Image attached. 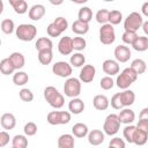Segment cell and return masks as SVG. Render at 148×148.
I'll list each match as a JSON object with an SVG mask.
<instances>
[{
    "mask_svg": "<svg viewBox=\"0 0 148 148\" xmlns=\"http://www.w3.org/2000/svg\"><path fill=\"white\" fill-rule=\"evenodd\" d=\"M92 104H94V108L96 110H99V111H104L109 108L110 105V101L108 99V97L105 95H96L92 99Z\"/></svg>",
    "mask_w": 148,
    "mask_h": 148,
    "instance_id": "16",
    "label": "cell"
},
{
    "mask_svg": "<svg viewBox=\"0 0 148 148\" xmlns=\"http://www.w3.org/2000/svg\"><path fill=\"white\" fill-rule=\"evenodd\" d=\"M120 98L123 106H131L135 101V94L131 89H126L120 92Z\"/></svg>",
    "mask_w": 148,
    "mask_h": 148,
    "instance_id": "22",
    "label": "cell"
},
{
    "mask_svg": "<svg viewBox=\"0 0 148 148\" xmlns=\"http://www.w3.org/2000/svg\"><path fill=\"white\" fill-rule=\"evenodd\" d=\"M9 142V134L6 131L0 132V147H5Z\"/></svg>",
    "mask_w": 148,
    "mask_h": 148,
    "instance_id": "49",
    "label": "cell"
},
{
    "mask_svg": "<svg viewBox=\"0 0 148 148\" xmlns=\"http://www.w3.org/2000/svg\"><path fill=\"white\" fill-rule=\"evenodd\" d=\"M73 50V38H71L69 36L61 37L58 43V51L62 56H68L72 53Z\"/></svg>",
    "mask_w": 148,
    "mask_h": 148,
    "instance_id": "10",
    "label": "cell"
},
{
    "mask_svg": "<svg viewBox=\"0 0 148 148\" xmlns=\"http://www.w3.org/2000/svg\"><path fill=\"white\" fill-rule=\"evenodd\" d=\"M139 119L148 120V108H143L139 113Z\"/></svg>",
    "mask_w": 148,
    "mask_h": 148,
    "instance_id": "51",
    "label": "cell"
},
{
    "mask_svg": "<svg viewBox=\"0 0 148 148\" xmlns=\"http://www.w3.org/2000/svg\"><path fill=\"white\" fill-rule=\"evenodd\" d=\"M29 81V76L25 72L22 71H17L14 75H13V82L16 86H24L25 83H28Z\"/></svg>",
    "mask_w": 148,
    "mask_h": 148,
    "instance_id": "30",
    "label": "cell"
},
{
    "mask_svg": "<svg viewBox=\"0 0 148 148\" xmlns=\"http://www.w3.org/2000/svg\"><path fill=\"white\" fill-rule=\"evenodd\" d=\"M12 148H15V147H12Z\"/></svg>",
    "mask_w": 148,
    "mask_h": 148,
    "instance_id": "55",
    "label": "cell"
},
{
    "mask_svg": "<svg viewBox=\"0 0 148 148\" xmlns=\"http://www.w3.org/2000/svg\"><path fill=\"white\" fill-rule=\"evenodd\" d=\"M9 60L12 61V64L14 65L15 69H21L24 64H25V59H24V56L20 52H13L10 56H9Z\"/></svg>",
    "mask_w": 148,
    "mask_h": 148,
    "instance_id": "24",
    "label": "cell"
},
{
    "mask_svg": "<svg viewBox=\"0 0 148 148\" xmlns=\"http://www.w3.org/2000/svg\"><path fill=\"white\" fill-rule=\"evenodd\" d=\"M36 50L39 51H44V50H52L53 47V43L49 37H40L37 39L36 44H35Z\"/></svg>",
    "mask_w": 148,
    "mask_h": 148,
    "instance_id": "25",
    "label": "cell"
},
{
    "mask_svg": "<svg viewBox=\"0 0 148 148\" xmlns=\"http://www.w3.org/2000/svg\"><path fill=\"white\" fill-rule=\"evenodd\" d=\"M72 133H73V135L75 138H84L86 135L89 134L88 126L86 124H83V123H76L72 127Z\"/></svg>",
    "mask_w": 148,
    "mask_h": 148,
    "instance_id": "21",
    "label": "cell"
},
{
    "mask_svg": "<svg viewBox=\"0 0 148 148\" xmlns=\"http://www.w3.org/2000/svg\"><path fill=\"white\" fill-rule=\"evenodd\" d=\"M88 141L92 146H99L104 142V133L101 130H92L88 134Z\"/></svg>",
    "mask_w": 148,
    "mask_h": 148,
    "instance_id": "17",
    "label": "cell"
},
{
    "mask_svg": "<svg viewBox=\"0 0 148 148\" xmlns=\"http://www.w3.org/2000/svg\"><path fill=\"white\" fill-rule=\"evenodd\" d=\"M23 131H24V134L28 135V136H32L37 133V125L34 123V121H28L24 127H23Z\"/></svg>",
    "mask_w": 148,
    "mask_h": 148,
    "instance_id": "42",
    "label": "cell"
},
{
    "mask_svg": "<svg viewBox=\"0 0 148 148\" xmlns=\"http://www.w3.org/2000/svg\"><path fill=\"white\" fill-rule=\"evenodd\" d=\"M68 110L73 114H80L84 110V103L81 98H72L68 103Z\"/></svg>",
    "mask_w": 148,
    "mask_h": 148,
    "instance_id": "18",
    "label": "cell"
},
{
    "mask_svg": "<svg viewBox=\"0 0 148 148\" xmlns=\"http://www.w3.org/2000/svg\"><path fill=\"white\" fill-rule=\"evenodd\" d=\"M138 37H139V36H138V34H136L135 31H124V34H123V36H121V39H123V42H124L125 44L132 45V44L136 40Z\"/></svg>",
    "mask_w": 148,
    "mask_h": 148,
    "instance_id": "40",
    "label": "cell"
},
{
    "mask_svg": "<svg viewBox=\"0 0 148 148\" xmlns=\"http://www.w3.org/2000/svg\"><path fill=\"white\" fill-rule=\"evenodd\" d=\"M96 74V69L92 65H84L80 71V81L83 83H89L94 80Z\"/></svg>",
    "mask_w": 148,
    "mask_h": 148,
    "instance_id": "12",
    "label": "cell"
},
{
    "mask_svg": "<svg viewBox=\"0 0 148 148\" xmlns=\"http://www.w3.org/2000/svg\"><path fill=\"white\" fill-rule=\"evenodd\" d=\"M9 5L17 14H24L28 12V3L24 0H9Z\"/></svg>",
    "mask_w": 148,
    "mask_h": 148,
    "instance_id": "26",
    "label": "cell"
},
{
    "mask_svg": "<svg viewBox=\"0 0 148 148\" xmlns=\"http://www.w3.org/2000/svg\"><path fill=\"white\" fill-rule=\"evenodd\" d=\"M0 123L3 130H13L16 126V118L13 113H3L0 118Z\"/></svg>",
    "mask_w": 148,
    "mask_h": 148,
    "instance_id": "15",
    "label": "cell"
},
{
    "mask_svg": "<svg viewBox=\"0 0 148 148\" xmlns=\"http://www.w3.org/2000/svg\"><path fill=\"white\" fill-rule=\"evenodd\" d=\"M113 54L118 62H126L131 58V50H130V47H127L125 45H118V46H116Z\"/></svg>",
    "mask_w": 148,
    "mask_h": 148,
    "instance_id": "11",
    "label": "cell"
},
{
    "mask_svg": "<svg viewBox=\"0 0 148 148\" xmlns=\"http://www.w3.org/2000/svg\"><path fill=\"white\" fill-rule=\"evenodd\" d=\"M135 131H136V126H134V125H127V126L124 128L123 135H124V138L126 139L127 142L133 143V138H134Z\"/></svg>",
    "mask_w": 148,
    "mask_h": 148,
    "instance_id": "37",
    "label": "cell"
},
{
    "mask_svg": "<svg viewBox=\"0 0 148 148\" xmlns=\"http://www.w3.org/2000/svg\"><path fill=\"white\" fill-rule=\"evenodd\" d=\"M72 31L76 35H86L89 31V24L84 23L80 20H76L72 24Z\"/></svg>",
    "mask_w": 148,
    "mask_h": 148,
    "instance_id": "23",
    "label": "cell"
},
{
    "mask_svg": "<svg viewBox=\"0 0 148 148\" xmlns=\"http://www.w3.org/2000/svg\"><path fill=\"white\" fill-rule=\"evenodd\" d=\"M111 106L113 108V109H116V110H120V109H123L124 106H123V103H121V98H120V92H117V94H114L113 96H112V98H111Z\"/></svg>",
    "mask_w": 148,
    "mask_h": 148,
    "instance_id": "46",
    "label": "cell"
},
{
    "mask_svg": "<svg viewBox=\"0 0 148 148\" xmlns=\"http://www.w3.org/2000/svg\"><path fill=\"white\" fill-rule=\"evenodd\" d=\"M132 47L138 52H143L148 50V37L146 36H139L136 40L132 44Z\"/></svg>",
    "mask_w": 148,
    "mask_h": 148,
    "instance_id": "27",
    "label": "cell"
},
{
    "mask_svg": "<svg viewBox=\"0 0 148 148\" xmlns=\"http://www.w3.org/2000/svg\"><path fill=\"white\" fill-rule=\"evenodd\" d=\"M109 146L113 147V148H125V142L120 138H113V139H111Z\"/></svg>",
    "mask_w": 148,
    "mask_h": 148,
    "instance_id": "48",
    "label": "cell"
},
{
    "mask_svg": "<svg viewBox=\"0 0 148 148\" xmlns=\"http://www.w3.org/2000/svg\"><path fill=\"white\" fill-rule=\"evenodd\" d=\"M118 118L120 120L121 124H126V125H131L134 120H135V113L133 110L131 109H124L119 112Z\"/></svg>",
    "mask_w": 148,
    "mask_h": 148,
    "instance_id": "19",
    "label": "cell"
},
{
    "mask_svg": "<svg viewBox=\"0 0 148 148\" xmlns=\"http://www.w3.org/2000/svg\"><path fill=\"white\" fill-rule=\"evenodd\" d=\"M46 120L50 125H65L71 121V113L67 111H51L47 113Z\"/></svg>",
    "mask_w": 148,
    "mask_h": 148,
    "instance_id": "7",
    "label": "cell"
},
{
    "mask_svg": "<svg viewBox=\"0 0 148 148\" xmlns=\"http://www.w3.org/2000/svg\"><path fill=\"white\" fill-rule=\"evenodd\" d=\"M14 28H15V25H14V21H13V20H10V18H5V20L1 21V30H2L3 34H6V35L13 34Z\"/></svg>",
    "mask_w": 148,
    "mask_h": 148,
    "instance_id": "36",
    "label": "cell"
},
{
    "mask_svg": "<svg viewBox=\"0 0 148 148\" xmlns=\"http://www.w3.org/2000/svg\"><path fill=\"white\" fill-rule=\"evenodd\" d=\"M12 145L15 148H27L28 147V139L25 138V135L17 134V135H15L13 138Z\"/></svg>",
    "mask_w": 148,
    "mask_h": 148,
    "instance_id": "34",
    "label": "cell"
},
{
    "mask_svg": "<svg viewBox=\"0 0 148 148\" xmlns=\"http://www.w3.org/2000/svg\"><path fill=\"white\" fill-rule=\"evenodd\" d=\"M120 120L118 118V114H114V113H111L109 114L105 120H104V125H103V131L105 134L108 135H114L118 133L119 128H120Z\"/></svg>",
    "mask_w": 148,
    "mask_h": 148,
    "instance_id": "6",
    "label": "cell"
},
{
    "mask_svg": "<svg viewBox=\"0 0 148 148\" xmlns=\"http://www.w3.org/2000/svg\"><path fill=\"white\" fill-rule=\"evenodd\" d=\"M99 40L104 45H110L116 40V32L113 25L106 23L99 28Z\"/></svg>",
    "mask_w": 148,
    "mask_h": 148,
    "instance_id": "8",
    "label": "cell"
},
{
    "mask_svg": "<svg viewBox=\"0 0 148 148\" xmlns=\"http://www.w3.org/2000/svg\"><path fill=\"white\" fill-rule=\"evenodd\" d=\"M142 30H143V32L148 36V21H145V22H143V24H142Z\"/></svg>",
    "mask_w": 148,
    "mask_h": 148,
    "instance_id": "53",
    "label": "cell"
},
{
    "mask_svg": "<svg viewBox=\"0 0 148 148\" xmlns=\"http://www.w3.org/2000/svg\"><path fill=\"white\" fill-rule=\"evenodd\" d=\"M15 34H16V37L20 40L30 42V40H32L36 37V35H37V28L34 24L23 23V24H20L16 28Z\"/></svg>",
    "mask_w": 148,
    "mask_h": 148,
    "instance_id": "3",
    "label": "cell"
},
{
    "mask_svg": "<svg viewBox=\"0 0 148 148\" xmlns=\"http://www.w3.org/2000/svg\"><path fill=\"white\" fill-rule=\"evenodd\" d=\"M64 92L67 97L76 98L81 94V81L76 77H68L64 84Z\"/></svg>",
    "mask_w": 148,
    "mask_h": 148,
    "instance_id": "5",
    "label": "cell"
},
{
    "mask_svg": "<svg viewBox=\"0 0 148 148\" xmlns=\"http://www.w3.org/2000/svg\"><path fill=\"white\" fill-rule=\"evenodd\" d=\"M45 13H46L45 7H44L43 5H40V3H37V5H34V6L29 9L28 15H29V18H30V20H32V21H38V20H40V18L45 15Z\"/></svg>",
    "mask_w": 148,
    "mask_h": 148,
    "instance_id": "14",
    "label": "cell"
},
{
    "mask_svg": "<svg viewBox=\"0 0 148 148\" xmlns=\"http://www.w3.org/2000/svg\"><path fill=\"white\" fill-rule=\"evenodd\" d=\"M147 139H148V133L136 128L134 138H133V143H135L136 146H143L147 142Z\"/></svg>",
    "mask_w": 148,
    "mask_h": 148,
    "instance_id": "33",
    "label": "cell"
},
{
    "mask_svg": "<svg viewBox=\"0 0 148 148\" xmlns=\"http://www.w3.org/2000/svg\"><path fill=\"white\" fill-rule=\"evenodd\" d=\"M53 23L56 24V27H57L61 32H64V31L68 28V22H67V20H66L65 17H62V16L57 17V18L53 21Z\"/></svg>",
    "mask_w": 148,
    "mask_h": 148,
    "instance_id": "45",
    "label": "cell"
},
{
    "mask_svg": "<svg viewBox=\"0 0 148 148\" xmlns=\"http://www.w3.org/2000/svg\"><path fill=\"white\" fill-rule=\"evenodd\" d=\"M138 75L139 74H143L145 72H146V68H147V66H146V62L142 60V59H134L132 62H131V66H130Z\"/></svg>",
    "mask_w": 148,
    "mask_h": 148,
    "instance_id": "32",
    "label": "cell"
},
{
    "mask_svg": "<svg viewBox=\"0 0 148 148\" xmlns=\"http://www.w3.org/2000/svg\"><path fill=\"white\" fill-rule=\"evenodd\" d=\"M87 46V42L83 37H74L73 38V49L76 51H82Z\"/></svg>",
    "mask_w": 148,
    "mask_h": 148,
    "instance_id": "41",
    "label": "cell"
},
{
    "mask_svg": "<svg viewBox=\"0 0 148 148\" xmlns=\"http://www.w3.org/2000/svg\"><path fill=\"white\" fill-rule=\"evenodd\" d=\"M69 62H71V65L74 66V67H81V66H83L84 62H86V57H84L82 53H80V52L74 53L73 56H71Z\"/></svg>",
    "mask_w": 148,
    "mask_h": 148,
    "instance_id": "35",
    "label": "cell"
},
{
    "mask_svg": "<svg viewBox=\"0 0 148 148\" xmlns=\"http://www.w3.org/2000/svg\"><path fill=\"white\" fill-rule=\"evenodd\" d=\"M44 98L46 102L54 109H60L65 104L64 96L58 91V89L53 86H49L44 89Z\"/></svg>",
    "mask_w": 148,
    "mask_h": 148,
    "instance_id": "1",
    "label": "cell"
},
{
    "mask_svg": "<svg viewBox=\"0 0 148 148\" xmlns=\"http://www.w3.org/2000/svg\"><path fill=\"white\" fill-rule=\"evenodd\" d=\"M46 32H47V35L50 36V37H59L62 32L56 27V24L52 22V23H50L49 25H47V28H46Z\"/></svg>",
    "mask_w": 148,
    "mask_h": 148,
    "instance_id": "47",
    "label": "cell"
},
{
    "mask_svg": "<svg viewBox=\"0 0 148 148\" xmlns=\"http://www.w3.org/2000/svg\"><path fill=\"white\" fill-rule=\"evenodd\" d=\"M53 59V53L52 50H44V51H39L38 52V60L42 65H49L51 64Z\"/></svg>",
    "mask_w": 148,
    "mask_h": 148,
    "instance_id": "31",
    "label": "cell"
},
{
    "mask_svg": "<svg viewBox=\"0 0 148 148\" xmlns=\"http://www.w3.org/2000/svg\"><path fill=\"white\" fill-rule=\"evenodd\" d=\"M121 20H123V14H121L119 10L114 9V10H111V12H110V15H109V23H110L111 25L119 24V23L121 22Z\"/></svg>",
    "mask_w": 148,
    "mask_h": 148,
    "instance_id": "39",
    "label": "cell"
},
{
    "mask_svg": "<svg viewBox=\"0 0 148 148\" xmlns=\"http://www.w3.org/2000/svg\"><path fill=\"white\" fill-rule=\"evenodd\" d=\"M58 148H74V135L62 134L58 139Z\"/></svg>",
    "mask_w": 148,
    "mask_h": 148,
    "instance_id": "20",
    "label": "cell"
},
{
    "mask_svg": "<svg viewBox=\"0 0 148 148\" xmlns=\"http://www.w3.org/2000/svg\"><path fill=\"white\" fill-rule=\"evenodd\" d=\"M143 24V18L141 14L138 12H132L131 14L127 15V17L124 21V29L125 31H135L139 30V28H142Z\"/></svg>",
    "mask_w": 148,
    "mask_h": 148,
    "instance_id": "4",
    "label": "cell"
},
{
    "mask_svg": "<svg viewBox=\"0 0 148 148\" xmlns=\"http://www.w3.org/2000/svg\"><path fill=\"white\" fill-rule=\"evenodd\" d=\"M136 79H138V74L131 67H127L120 74H118V76L116 79V84L118 88L126 90L133 82L136 81Z\"/></svg>",
    "mask_w": 148,
    "mask_h": 148,
    "instance_id": "2",
    "label": "cell"
},
{
    "mask_svg": "<svg viewBox=\"0 0 148 148\" xmlns=\"http://www.w3.org/2000/svg\"><path fill=\"white\" fill-rule=\"evenodd\" d=\"M0 71L3 75H9V74H13L14 71H15V67L14 65L12 64V61L9 60V58H5L0 61Z\"/></svg>",
    "mask_w": 148,
    "mask_h": 148,
    "instance_id": "28",
    "label": "cell"
},
{
    "mask_svg": "<svg viewBox=\"0 0 148 148\" xmlns=\"http://www.w3.org/2000/svg\"><path fill=\"white\" fill-rule=\"evenodd\" d=\"M108 148H113V147H110V146H109V147H108Z\"/></svg>",
    "mask_w": 148,
    "mask_h": 148,
    "instance_id": "54",
    "label": "cell"
},
{
    "mask_svg": "<svg viewBox=\"0 0 148 148\" xmlns=\"http://www.w3.org/2000/svg\"><path fill=\"white\" fill-rule=\"evenodd\" d=\"M109 15H110V12L108 9H99L96 15H95V18L98 23H101L102 25L103 24H106L109 23Z\"/></svg>",
    "mask_w": 148,
    "mask_h": 148,
    "instance_id": "38",
    "label": "cell"
},
{
    "mask_svg": "<svg viewBox=\"0 0 148 148\" xmlns=\"http://www.w3.org/2000/svg\"><path fill=\"white\" fill-rule=\"evenodd\" d=\"M99 86H101V88L104 89V90H110V89L114 86V81L112 80L111 76H104V77L101 79Z\"/></svg>",
    "mask_w": 148,
    "mask_h": 148,
    "instance_id": "43",
    "label": "cell"
},
{
    "mask_svg": "<svg viewBox=\"0 0 148 148\" xmlns=\"http://www.w3.org/2000/svg\"><path fill=\"white\" fill-rule=\"evenodd\" d=\"M102 68H103V72L108 74V76H112L119 73V64L117 60H112V59L104 60Z\"/></svg>",
    "mask_w": 148,
    "mask_h": 148,
    "instance_id": "13",
    "label": "cell"
},
{
    "mask_svg": "<svg viewBox=\"0 0 148 148\" xmlns=\"http://www.w3.org/2000/svg\"><path fill=\"white\" fill-rule=\"evenodd\" d=\"M72 65L66 61H57L52 66V72L59 77H68L72 74Z\"/></svg>",
    "mask_w": 148,
    "mask_h": 148,
    "instance_id": "9",
    "label": "cell"
},
{
    "mask_svg": "<svg viewBox=\"0 0 148 148\" xmlns=\"http://www.w3.org/2000/svg\"><path fill=\"white\" fill-rule=\"evenodd\" d=\"M141 12H142V14H143L145 16L148 17V1L145 2V3L141 6Z\"/></svg>",
    "mask_w": 148,
    "mask_h": 148,
    "instance_id": "52",
    "label": "cell"
},
{
    "mask_svg": "<svg viewBox=\"0 0 148 148\" xmlns=\"http://www.w3.org/2000/svg\"><path fill=\"white\" fill-rule=\"evenodd\" d=\"M136 128L148 133V120H145V119H139V123L136 124Z\"/></svg>",
    "mask_w": 148,
    "mask_h": 148,
    "instance_id": "50",
    "label": "cell"
},
{
    "mask_svg": "<svg viewBox=\"0 0 148 148\" xmlns=\"http://www.w3.org/2000/svg\"><path fill=\"white\" fill-rule=\"evenodd\" d=\"M20 98L23 101V102H31L34 99V94L30 89L28 88H23L20 90Z\"/></svg>",
    "mask_w": 148,
    "mask_h": 148,
    "instance_id": "44",
    "label": "cell"
},
{
    "mask_svg": "<svg viewBox=\"0 0 148 148\" xmlns=\"http://www.w3.org/2000/svg\"><path fill=\"white\" fill-rule=\"evenodd\" d=\"M77 17L80 21L89 24V22L92 18V12L89 7H82V8H80V10L77 13Z\"/></svg>",
    "mask_w": 148,
    "mask_h": 148,
    "instance_id": "29",
    "label": "cell"
}]
</instances>
